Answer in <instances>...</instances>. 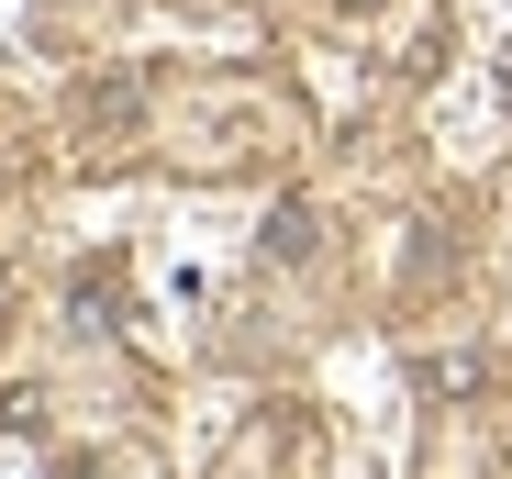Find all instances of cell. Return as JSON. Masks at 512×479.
Here are the masks:
<instances>
[]
</instances>
